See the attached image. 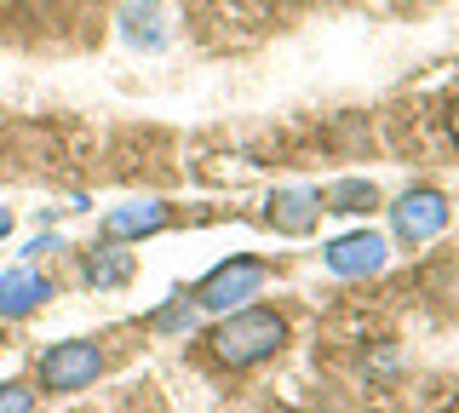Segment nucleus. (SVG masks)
<instances>
[{
    "label": "nucleus",
    "instance_id": "f257e3e1",
    "mask_svg": "<svg viewBox=\"0 0 459 413\" xmlns=\"http://www.w3.org/2000/svg\"><path fill=\"white\" fill-rule=\"evenodd\" d=\"M207 345H212V362L219 367H258L287 345V316L270 305H241L207 333Z\"/></svg>",
    "mask_w": 459,
    "mask_h": 413
},
{
    "label": "nucleus",
    "instance_id": "f03ea898",
    "mask_svg": "<svg viewBox=\"0 0 459 413\" xmlns=\"http://www.w3.org/2000/svg\"><path fill=\"white\" fill-rule=\"evenodd\" d=\"M104 374V350L98 339H64V345H47L35 362V379L47 396H75V391H92V379Z\"/></svg>",
    "mask_w": 459,
    "mask_h": 413
},
{
    "label": "nucleus",
    "instance_id": "7ed1b4c3",
    "mask_svg": "<svg viewBox=\"0 0 459 413\" xmlns=\"http://www.w3.org/2000/svg\"><path fill=\"white\" fill-rule=\"evenodd\" d=\"M270 281V264L264 259H247V253H236V259H224L219 270H207L195 288V310H212V316H230V310H241L247 298H258V288Z\"/></svg>",
    "mask_w": 459,
    "mask_h": 413
},
{
    "label": "nucleus",
    "instance_id": "20e7f679",
    "mask_svg": "<svg viewBox=\"0 0 459 413\" xmlns=\"http://www.w3.org/2000/svg\"><path fill=\"white\" fill-rule=\"evenodd\" d=\"M448 195L442 190H402L396 202H391V230L408 241V247H425V241H437L442 230H448Z\"/></svg>",
    "mask_w": 459,
    "mask_h": 413
},
{
    "label": "nucleus",
    "instance_id": "39448f33",
    "mask_svg": "<svg viewBox=\"0 0 459 413\" xmlns=\"http://www.w3.org/2000/svg\"><path fill=\"white\" fill-rule=\"evenodd\" d=\"M385 259H391V247H385V236H373V230H351V236H339V241H327V247H322L327 276H339V281L379 276Z\"/></svg>",
    "mask_w": 459,
    "mask_h": 413
},
{
    "label": "nucleus",
    "instance_id": "423d86ee",
    "mask_svg": "<svg viewBox=\"0 0 459 413\" xmlns=\"http://www.w3.org/2000/svg\"><path fill=\"white\" fill-rule=\"evenodd\" d=\"M322 212H327L322 207V190H276L264 202V224H270V230H281V236H310Z\"/></svg>",
    "mask_w": 459,
    "mask_h": 413
},
{
    "label": "nucleus",
    "instance_id": "0eeeda50",
    "mask_svg": "<svg viewBox=\"0 0 459 413\" xmlns=\"http://www.w3.org/2000/svg\"><path fill=\"white\" fill-rule=\"evenodd\" d=\"M47 298H52V281L40 276V270H29V264L6 270V276H0V322H23V316H35Z\"/></svg>",
    "mask_w": 459,
    "mask_h": 413
},
{
    "label": "nucleus",
    "instance_id": "6e6552de",
    "mask_svg": "<svg viewBox=\"0 0 459 413\" xmlns=\"http://www.w3.org/2000/svg\"><path fill=\"white\" fill-rule=\"evenodd\" d=\"M172 224V207L167 202H121L104 212V241H143L155 230Z\"/></svg>",
    "mask_w": 459,
    "mask_h": 413
},
{
    "label": "nucleus",
    "instance_id": "1a4fd4ad",
    "mask_svg": "<svg viewBox=\"0 0 459 413\" xmlns=\"http://www.w3.org/2000/svg\"><path fill=\"white\" fill-rule=\"evenodd\" d=\"M133 276H138V253H126L121 241H98V247L86 253V281H92V288L115 293V288H126Z\"/></svg>",
    "mask_w": 459,
    "mask_h": 413
},
{
    "label": "nucleus",
    "instance_id": "9d476101",
    "mask_svg": "<svg viewBox=\"0 0 459 413\" xmlns=\"http://www.w3.org/2000/svg\"><path fill=\"white\" fill-rule=\"evenodd\" d=\"M322 207L327 212H373L379 207V190H373L368 178H344V184H333V190L322 195Z\"/></svg>",
    "mask_w": 459,
    "mask_h": 413
},
{
    "label": "nucleus",
    "instance_id": "9b49d317",
    "mask_svg": "<svg viewBox=\"0 0 459 413\" xmlns=\"http://www.w3.org/2000/svg\"><path fill=\"white\" fill-rule=\"evenodd\" d=\"M0 413H35V391L23 379H6L0 384Z\"/></svg>",
    "mask_w": 459,
    "mask_h": 413
},
{
    "label": "nucleus",
    "instance_id": "f8f14e48",
    "mask_svg": "<svg viewBox=\"0 0 459 413\" xmlns=\"http://www.w3.org/2000/svg\"><path fill=\"white\" fill-rule=\"evenodd\" d=\"M190 322H195V305H167L161 316H155L161 333H190Z\"/></svg>",
    "mask_w": 459,
    "mask_h": 413
},
{
    "label": "nucleus",
    "instance_id": "ddd939ff",
    "mask_svg": "<svg viewBox=\"0 0 459 413\" xmlns=\"http://www.w3.org/2000/svg\"><path fill=\"white\" fill-rule=\"evenodd\" d=\"M6 236H12V212L0 207V241H6Z\"/></svg>",
    "mask_w": 459,
    "mask_h": 413
},
{
    "label": "nucleus",
    "instance_id": "4468645a",
    "mask_svg": "<svg viewBox=\"0 0 459 413\" xmlns=\"http://www.w3.org/2000/svg\"><path fill=\"white\" fill-rule=\"evenodd\" d=\"M448 133H454V144H459V104H454V116H448Z\"/></svg>",
    "mask_w": 459,
    "mask_h": 413
}]
</instances>
